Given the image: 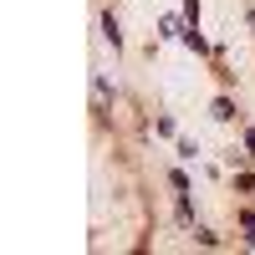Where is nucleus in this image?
<instances>
[{
	"label": "nucleus",
	"instance_id": "obj_1",
	"mask_svg": "<svg viewBox=\"0 0 255 255\" xmlns=\"http://www.w3.org/2000/svg\"><path fill=\"white\" fill-rule=\"evenodd\" d=\"M102 31H108V41H113V51H118V46H123V36H118V20H113V15H102Z\"/></svg>",
	"mask_w": 255,
	"mask_h": 255
}]
</instances>
